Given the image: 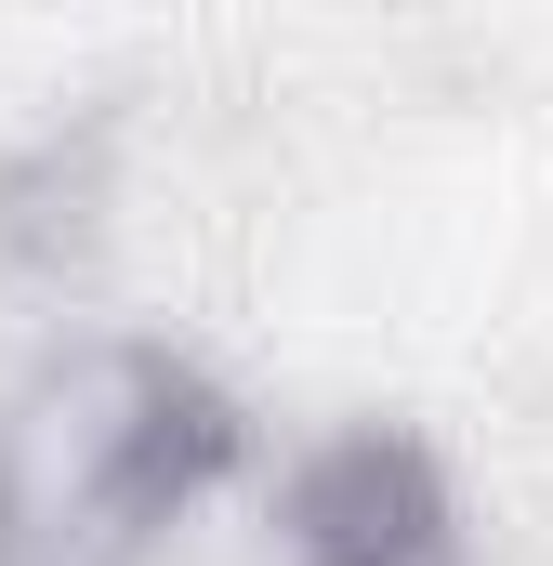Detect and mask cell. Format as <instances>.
Wrapping results in <instances>:
<instances>
[{
    "label": "cell",
    "mask_w": 553,
    "mask_h": 566,
    "mask_svg": "<svg viewBox=\"0 0 553 566\" xmlns=\"http://www.w3.org/2000/svg\"><path fill=\"white\" fill-rule=\"evenodd\" d=\"M238 461L225 396L158 329H53L0 382V566H171Z\"/></svg>",
    "instance_id": "6da1fadb"
},
{
    "label": "cell",
    "mask_w": 553,
    "mask_h": 566,
    "mask_svg": "<svg viewBox=\"0 0 553 566\" xmlns=\"http://www.w3.org/2000/svg\"><path fill=\"white\" fill-rule=\"evenodd\" d=\"M276 566H474L448 474L409 434H343L290 474L276 501Z\"/></svg>",
    "instance_id": "7a4b0ae2"
}]
</instances>
